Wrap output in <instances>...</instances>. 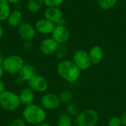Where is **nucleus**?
Instances as JSON below:
<instances>
[{"label":"nucleus","mask_w":126,"mask_h":126,"mask_svg":"<svg viewBox=\"0 0 126 126\" xmlns=\"http://www.w3.org/2000/svg\"><path fill=\"white\" fill-rule=\"evenodd\" d=\"M22 117L25 123L32 126H35L45 122L47 119V112L43 107L32 103L26 106L23 109Z\"/></svg>","instance_id":"nucleus-1"},{"label":"nucleus","mask_w":126,"mask_h":126,"mask_svg":"<svg viewBox=\"0 0 126 126\" xmlns=\"http://www.w3.org/2000/svg\"><path fill=\"white\" fill-rule=\"evenodd\" d=\"M58 44L51 37L43 39L39 46L41 52L44 55H52L55 53L58 47Z\"/></svg>","instance_id":"nucleus-10"},{"label":"nucleus","mask_w":126,"mask_h":126,"mask_svg":"<svg viewBox=\"0 0 126 126\" xmlns=\"http://www.w3.org/2000/svg\"><path fill=\"white\" fill-rule=\"evenodd\" d=\"M57 72L62 79L71 83L76 82L80 77V70L69 60L61 61L57 66Z\"/></svg>","instance_id":"nucleus-2"},{"label":"nucleus","mask_w":126,"mask_h":126,"mask_svg":"<svg viewBox=\"0 0 126 126\" xmlns=\"http://www.w3.org/2000/svg\"><path fill=\"white\" fill-rule=\"evenodd\" d=\"M58 96H59V98H60L61 103L67 104V103L72 101V98H73L72 93L68 90H64V91L61 92Z\"/></svg>","instance_id":"nucleus-22"},{"label":"nucleus","mask_w":126,"mask_h":126,"mask_svg":"<svg viewBox=\"0 0 126 126\" xmlns=\"http://www.w3.org/2000/svg\"><path fill=\"white\" fill-rule=\"evenodd\" d=\"M55 26L56 25L55 23L49 21L45 18L38 19L35 24V28L36 31L43 35L52 34Z\"/></svg>","instance_id":"nucleus-11"},{"label":"nucleus","mask_w":126,"mask_h":126,"mask_svg":"<svg viewBox=\"0 0 126 126\" xmlns=\"http://www.w3.org/2000/svg\"><path fill=\"white\" fill-rule=\"evenodd\" d=\"M36 72V69L33 65L30 63H24V65L20 70L18 75L21 79H22L24 81L28 82L37 75Z\"/></svg>","instance_id":"nucleus-13"},{"label":"nucleus","mask_w":126,"mask_h":126,"mask_svg":"<svg viewBox=\"0 0 126 126\" xmlns=\"http://www.w3.org/2000/svg\"><path fill=\"white\" fill-rule=\"evenodd\" d=\"M21 106L19 96L11 91H4L0 94V106L5 111H13Z\"/></svg>","instance_id":"nucleus-3"},{"label":"nucleus","mask_w":126,"mask_h":126,"mask_svg":"<svg viewBox=\"0 0 126 126\" xmlns=\"http://www.w3.org/2000/svg\"><path fill=\"white\" fill-rule=\"evenodd\" d=\"M7 126H26V123L23 119H16L10 123Z\"/></svg>","instance_id":"nucleus-27"},{"label":"nucleus","mask_w":126,"mask_h":126,"mask_svg":"<svg viewBox=\"0 0 126 126\" xmlns=\"http://www.w3.org/2000/svg\"><path fill=\"white\" fill-rule=\"evenodd\" d=\"M89 55L92 64H98L103 58V49L99 46H94L90 49Z\"/></svg>","instance_id":"nucleus-17"},{"label":"nucleus","mask_w":126,"mask_h":126,"mask_svg":"<svg viewBox=\"0 0 126 126\" xmlns=\"http://www.w3.org/2000/svg\"><path fill=\"white\" fill-rule=\"evenodd\" d=\"M21 104L28 106L33 103L35 100V92L29 87L23 89L18 94Z\"/></svg>","instance_id":"nucleus-15"},{"label":"nucleus","mask_w":126,"mask_h":126,"mask_svg":"<svg viewBox=\"0 0 126 126\" xmlns=\"http://www.w3.org/2000/svg\"><path fill=\"white\" fill-rule=\"evenodd\" d=\"M17 32L19 37L24 41H32L36 35V30L35 26L29 22L23 21L18 27Z\"/></svg>","instance_id":"nucleus-8"},{"label":"nucleus","mask_w":126,"mask_h":126,"mask_svg":"<svg viewBox=\"0 0 126 126\" xmlns=\"http://www.w3.org/2000/svg\"><path fill=\"white\" fill-rule=\"evenodd\" d=\"M72 117H71L66 112L60 114L57 121L58 126H72Z\"/></svg>","instance_id":"nucleus-20"},{"label":"nucleus","mask_w":126,"mask_h":126,"mask_svg":"<svg viewBox=\"0 0 126 126\" xmlns=\"http://www.w3.org/2000/svg\"><path fill=\"white\" fill-rule=\"evenodd\" d=\"M98 114L94 109H86L75 117L77 126H95L98 123Z\"/></svg>","instance_id":"nucleus-5"},{"label":"nucleus","mask_w":126,"mask_h":126,"mask_svg":"<svg viewBox=\"0 0 126 126\" xmlns=\"http://www.w3.org/2000/svg\"><path fill=\"white\" fill-rule=\"evenodd\" d=\"M4 35V29H3V27L1 26V24H0V39L2 38Z\"/></svg>","instance_id":"nucleus-35"},{"label":"nucleus","mask_w":126,"mask_h":126,"mask_svg":"<svg viewBox=\"0 0 126 126\" xmlns=\"http://www.w3.org/2000/svg\"><path fill=\"white\" fill-rule=\"evenodd\" d=\"M44 16L45 18L56 24L63 18V13L59 7H47L44 10Z\"/></svg>","instance_id":"nucleus-14"},{"label":"nucleus","mask_w":126,"mask_h":126,"mask_svg":"<svg viewBox=\"0 0 126 126\" xmlns=\"http://www.w3.org/2000/svg\"><path fill=\"white\" fill-rule=\"evenodd\" d=\"M52 126L48 123H41V124H38V125H35V126Z\"/></svg>","instance_id":"nucleus-36"},{"label":"nucleus","mask_w":126,"mask_h":126,"mask_svg":"<svg viewBox=\"0 0 126 126\" xmlns=\"http://www.w3.org/2000/svg\"><path fill=\"white\" fill-rule=\"evenodd\" d=\"M10 4H18L21 0H7Z\"/></svg>","instance_id":"nucleus-32"},{"label":"nucleus","mask_w":126,"mask_h":126,"mask_svg":"<svg viewBox=\"0 0 126 126\" xmlns=\"http://www.w3.org/2000/svg\"><path fill=\"white\" fill-rule=\"evenodd\" d=\"M7 24L13 27H18L23 22V14L18 10L11 11L7 20Z\"/></svg>","instance_id":"nucleus-16"},{"label":"nucleus","mask_w":126,"mask_h":126,"mask_svg":"<svg viewBox=\"0 0 126 126\" xmlns=\"http://www.w3.org/2000/svg\"><path fill=\"white\" fill-rule=\"evenodd\" d=\"M42 107L45 110H55L59 108L61 103L59 96L54 93H47L44 94L41 99Z\"/></svg>","instance_id":"nucleus-7"},{"label":"nucleus","mask_w":126,"mask_h":126,"mask_svg":"<svg viewBox=\"0 0 126 126\" xmlns=\"http://www.w3.org/2000/svg\"><path fill=\"white\" fill-rule=\"evenodd\" d=\"M23 47L27 50L30 49L32 48V44L31 41H24V42L23 44Z\"/></svg>","instance_id":"nucleus-28"},{"label":"nucleus","mask_w":126,"mask_h":126,"mask_svg":"<svg viewBox=\"0 0 126 126\" xmlns=\"http://www.w3.org/2000/svg\"><path fill=\"white\" fill-rule=\"evenodd\" d=\"M120 119L122 122V126H126V111L122 114V116L120 117Z\"/></svg>","instance_id":"nucleus-30"},{"label":"nucleus","mask_w":126,"mask_h":126,"mask_svg":"<svg viewBox=\"0 0 126 126\" xmlns=\"http://www.w3.org/2000/svg\"><path fill=\"white\" fill-rule=\"evenodd\" d=\"M4 58H5V57L4 56L3 53L0 52V65H1V64H2V63H3V61H4Z\"/></svg>","instance_id":"nucleus-33"},{"label":"nucleus","mask_w":126,"mask_h":126,"mask_svg":"<svg viewBox=\"0 0 126 126\" xmlns=\"http://www.w3.org/2000/svg\"><path fill=\"white\" fill-rule=\"evenodd\" d=\"M72 61L80 71L89 69L92 64L89 53L83 49L77 50L74 53Z\"/></svg>","instance_id":"nucleus-6"},{"label":"nucleus","mask_w":126,"mask_h":126,"mask_svg":"<svg viewBox=\"0 0 126 126\" xmlns=\"http://www.w3.org/2000/svg\"><path fill=\"white\" fill-rule=\"evenodd\" d=\"M44 4V0H28L27 3V8L30 13H37L41 10Z\"/></svg>","instance_id":"nucleus-19"},{"label":"nucleus","mask_w":126,"mask_h":126,"mask_svg":"<svg viewBox=\"0 0 126 126\" xmlns=\"http://www.w3.org/2000/svg\"><path fill=\"white\" fill-rule=\"evenodd\" d=\"M64 0H44V5L47 7H59Z\"/></svg>","instance_id":"nucleus-25"},{"label":"nucleus","mask_w":126,"mask_h":126,"mask_svg":"<svg viewBox=\"0 0 126 126\" xmlns=\"http://www.w3.org/2000/svg\"><path fill=\"white\" fill-rule=\"evenodd\" d=\"M4 73V69H3L2 66L0 65V79L3 77Z\"/></svg>","instance_id":"nucleus-34"},{"label":"nucleus","mask_w":126,"mask_h":126,"mask_svg":"<svg viewBox=\"0 0 126 126\" xmlns=\"http://www.w3.org/2000/svg\"><path fill=\"white\" fill-rule=\"evenodd\" d=\"M55 53H56V55H57L58 58H59V59L63 58L67 53V47L65 45V44H59Z\"/></svg>","instance_id":"nucleus-24"},{"label":"nucleus","mask_w":126,"mask_h":126,"mask_svg":"<svg viewBox=\"0 0 126 126\" xmlns=\"http://www.w3.org/2000/svg\"><path fill=\"white\" fill-rule=\"evenodd\" d=\"M5 91V84L0 79V94L4 92Z\"/></svg>","instance_id":"nucleus-31"},{"label":"nucleus","mask_w":126,"mask_h":126,"mask_svg":"<svg viewBox=\"0 0 126 126\" xmlns=\"http://www.w3.org/2000/svg\"><path fill=\"white\" fill-rule=\"evenodd\" d=\"M66 113L70 115L71 117H77L78 114L80 113L79 106L74 103L73 101L69 103L66 106Z\"/></svg>","instance_id":"nucleus-21"},{"label":"nucleus","mask_w":126,"mask_h":126,"mask_svg":"<svg viewBox=\"0 0 126 126\" xmlns=\"http://www.w3.org/2000/svg\"><path fill=\"white\" fill-rule=\"evenodd\" d=\"M24 65V59L18 55H11L5 57L1 64L4 72L10 75L18 74Z\"/></svg>","instance_id":"nucleus-4"},{"label":"nucleus","mask_w":126,"mask_h":126,"mask_svg":"<svg viewBox=\"0 0 126 126\" xmlns=\"http://www.w3.org/2000/svg\"><path fill=\"white\" fill-rule=\"evenodd\" d=\"M29 88H30L34 92L44 93L48 89V82L47 79L41 75H36L31 80L28 81Z\"/></svg>","instance_id":"nucleus-9"},{"label":"nucleus","mask_w":126,"mask_h":126,"mask_svg":"<svg viewBox=\"0 0 126 126\" xmlns=\"http://www.w3.org/2000/svg\"><path fill=\"white\" fill-rule=\"evenodd\" d=\"M108 126H122V122L121 119L119 117H112L111 118L109 119L108 122Z\"/></svg>","instance_id":"nucleus-26"},{"label":"nucleus","mask_w":126,"mask_h":126,"mask_svg":"<svg viewBox=\"0 0 126 126\" xmlns=\"http://www.w3.org/2000/svg\"><path fill=\"white\" fill-rule=\"evenodd\" d=\"M70 32L66 26H55L52 33V38L58 44H65L69 38Z\"/></svg>","instance_id":"nucleus-12"},{"label":"nucleus","mask_w":126,"mask_h":126,"mask_svg":"<svg viewBox=\"0 0 126 126\" xmlns=\"http://www.w3.org/2000/svg\"><path fill=\"white\" fill-rule=\"evenodd\" d=\"M10 13V4L7 0H0V21H7Z\"/></svg>","instance_id":"nucleus-18"},{"label":"nucleus","mask_w":126,"mask_h":126,"mask_svg":"<svg viewBox=\"0 0 126 126\" xmlns=\"http://www.w3.org/2000/svg\"><path fill=\"white\" fill-rule=\"evenodd\" d=\"M66 19H64L63 18H61L55 24V25H57V26H66Z\"/></svg>","instance_id":"nucleus-29"},{"label":"nucleus","mask_w":126,"mask_h":126,"mask_svg":"<svg viewBox=\"0 0 126 126\" xmlns=\"http://www.w3.org/2000/svg\"><path fill=\"white\" fill-rule=\"evenodd\" d=\"M117 0H97L99 6L103 10H109L114 7Z\"/></svg>","instance_id":"nucleus-23"}]
</instances>
